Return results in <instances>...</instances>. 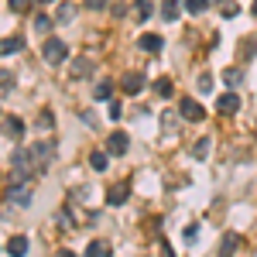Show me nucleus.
I'll use <instances>...</instances> for the list:
<instances>
[{
    "mask_svg": "<svg viewBox=\"0 0 257 257\" xmlns=\"http://www.w3.org/2000/svg\"><path fill=\"white\" fill-rule=\"evenodd\" d=\"M52 158H55V141H38V144H31V161H35V172H45Z\"/></svg>",
    "mask_w": 257,
    "mask_h": 257,
    "instance_id": "obj_1",
    "label": "nucleus"
},
{
    "mask_svg": "<svg viewBox=\"0 0 257 257\" xmlns=\"http://www.w3.org/2000/svg\"><path fill=\"white\" fill-rule=\"evenodd\" d=\"M65 55H69V48H65V41H62V38H48L45 45H41V59L48 62V65L65 62Z\"/></svg>",
    "mask_w": 257,
    "mask_h": 257,
    "instance_id": "obj_2",
    "label": "nucleus"
},
{
    "mask_svg": "<svg viewBox=\"0 0 257 257\" xmlns=\"http://www.w3.org/2000/svg\"><path fill=\"white\" fill-rule=\"evenodd\" d=\"M7 199H11L14 206H31V199H35V189H31L28 182H11V189H7Z\"/></svg>",
    "mask_w": 257,
    "mask_h": 257,
    "instance_id": "obj_3",
    "label": "nucleus"
},
{
    "mask_svg": "<svg viewBox=\"0 0 257 257\" xmlns=\"http://www.w3.org/2000/svg\"><path fill=\"white\" fill-rule=\"evenodd\" d=\"M148 86V79H144V72H127L123 79H120V89L127 93V96H138L141 89Z\"/></svg>",
    "mask_w": 257,
    "mask_h": 257,
    "instance_id": "obj_4",
    "label": "nucleus"
},
{
    "mask_svg": "<svg viewBox=\"0 0 257 257\" xmlns=\"http://www.w3.org/2000/svg\"><path fill=\"white\" fill-rule=\"evenodd\" d=\"M127 196H131V182H117V185L106 189V202H110V206H123Z\"/></svg>",
    "mask_w": 257,
    "mask_h": 257,
    "instance_id": "obj_5",
    "label": "nucleus"
},
{
    "mask_svg": "<svg viewBox=\"0 0 257 257\" xmlns=\"http://www.w3.org/2000/svg\"><path fill=\"white\" fill-rule=\"evenodd\" d=\"M178 110H182V120H192V123L206 120V110H202V106H199V103H196L192 96H189V99H182V106H178Z\"/></svg>",
    "mask_w": 257,
    "mask_h": 257,
    "instance_id": "obj_6",
    "label": "nucleus"
},
{
    "mask_svg": "<svg viewBox=\"0 0 257 257\" xmlns=\"http://www.w3.org/2000/svg\"><path fill=\"white\" fill-rule=\"evenodd\" d=\"M127 148H131V138H127L123 131H117V134H110V141H106V151H110L113 158H120V155H127Z\"/></svg>",
    "mask_w": 257,
    "mask_h": 257,
    "instance_id": "obj_7",
    "label": "nucleus"
},
{
    "mask_svg": "<svg viewBox=\"0 0 257 257\" xmlns=\"http://www.w3.org/2000/svg\"><path fill=\"white\" fill-rule=\"evenodd\" d=\"M216 110H219V113H226V117L237 113V110H240V96H237V93H223V96L216 99Z\"/></svg>",
    "mask_w": 257,
    "mask_h": 257,
    "instance_id": "obj_8",
    "label": "nucleus"
},
{
    "mask_svg": "<svg viewBox=\"0 0 257 257\" xmlns=\"http://www.w3.org/2000/svg\"><path fill=\"white\" fill-rule=\"evenodd\" d=\"M69 76H72V79H86V76H93V62H89V59H76L72 65H69Z\"/></svg>",
    "mask_w": 257,
    "mask_h": 257,
    "instance_id": "obj_9",
    "label": "nucleus"
},
{
    "mask_svg": "<svg viewBox=\"0 0 257 257\" xmlns=\"http://www.w3.org/2000/svg\"><path fill=\"white\" fill-rule=\"evenodd\" d=\"M72 18H76V4L62 0V4H59V11H55V24H69Z\"/></svg>",
    "mask_w": 257,
    "mask_h": 257,
    "instance_id": "obj_10",
    "label": "nucleus"
},
{
    "mask_svg": "<svg viewBox=\"0 0 257 257\" xmlns=\"http://www.w3.org/2000/svg\"><path fill=\"white\" fill-rule=\"evenodd\" d=\"M21 48H24V38H21V35H11V38L0 41V55H14Z\"/></svg>",
    "mask_w": 257,
    "mask_h": 257,
    "instance_id": "obj_11",
    "label": "nucleus"
},
{
    "mask_svg": "<svg viewBox=\"0 0 257 257\" xmlns=\"http://www.w3.org/2000/svg\"><path fill=\"white\" fill-rule=\"evenodd\" d=\"M4 134H7V138H14V141H18L21 134H24V123H21L18 117H4Z\"/></svg>",
    "mask_w": 257,
    "mask_h": 257,
    "instance_id": "obj_12",
    "label": "nucleus"
},
{
    "mask_svg": "<svg viewBox=\"0 0 257 257\" xmlns=\"http://www.w3.org/2000/svg\"><path fill=\"white\" fill-rule=\"evenodd\" d=\"M24 250H28V237H21V233H18V237L7 240V254H11V257H21Z\"/></svg>",
    "mask_w": 257,
    "mask_h": 257,
    "instance_id": "obj_13",
    "label": "nucleus"
},
{
    "mask_svg": "<svg viewBox=\"0 0 257 257\" xmlns=\"http://www.w3.org/2000/svg\"><path fill=\"white\" fill-rule=\"evenodd\" d=\"M209 144H213L209 138L196 141V144H192V158H196V161H206V158H209Z\"/></svg>",
    "mask_w": 257,
    "mask_h": 257,
    "instance_id": "obj_14",
    "label": "nucleus"
},
{
    "mask_svg": "<svg viewBox=\"0 0 257 257\" xmlns=\"http://www.w3.org/2000/svg\"><path fill=\"white\" fill-rule=\"evenodd\" d=\"M110 254V243L106 240H93L89 247H86V257H106Z\"/></svg>",
    "mask_w": 257,
    "mask_h": 257,
    "instance_id": "obj_15",
    "label": "nucleus"
},
{
    "mask_svg": "<svg viewBox=\"0 0 257 257\" xmlns=\"http://www.w3.org/2000/svg\"><path fill=\"white\" fill-rule=\"evenodd\" d=\"M89 165H93L96 172H106V165H110V151H93V155H89Z\"/></svg>",
    "mask_w": 257,
    "mask_h": 257,
    "instance_id": "obj_16",
    "label": "nucleus"
},
{
    "mask_svg": "<svg viewBox=\"0 0 257 257\" xmlns=\"http://www.w3.org/2000/svg\"><path fill=\"white\" fill-rule=\"evenodd\" d=\"M141 48H144V52H151V55L161 52V35H144V38H141Z\"/></svg>",
    "mask_w": 257,
    "mask_h": 257,
    "instance_id": "obj_17",
    "label": "nucleus"
},
{
    "mask_svg": "<svg viewBox=\"0 0 257 257\" xmlns=\"http://www.w3.org/2000/svg\"><path fill=\"white\" fill-rule=\"evenodd\" d=\"M155 93L168 99L172 93H175V86H172V79H168V76H161V79H155Z\"/></svg>",
    "mask_w": 257,
    "mask_h": 257,
    "instance_id": "obj_18",
    "label": "nucleus"
},
{
    "mask_svg": "<svg viewBox=\"0 0 257 257\" xmlns=\"http://www.w3.org/2000/svg\"><path fill=\"white\" fill-rule=\"evenodd\" d=\"M93 96H96V99H110V96H113V82H110V79H99L96 89H93Z\"/></svg>",
    "mask_w": 257,
    "mask_h": 257,
    "instance_id": "obj_19",
    "label": "nucleus"
},
{
    "mask_svg": "<svg viewBox=\"0 0 257 257\" xmlns=\"http://www.w3.org/2000/svg\"><path fill=\"white\" fill-rule=\"evenodd\" d=\"M161 18H165V21H175L178 18V0H161Z\"/></svg>",
    "mask_w": 257,
    "mask_h": 257,
    "instance_id": "obj_20",
    "label": "nucleus"
},
{
    "mask_svg": "<svg viewBox=\"0 0 257 257\" xmlns=\"http://www.w3.org/2000/svg\"><path fill=\"white\" fill-rule=\"evenodd\" d=\"M52 28H55V18H45V14L35 18V31H38V35H48Z\"/></svg>",
    "mask_w": 257,
    "mask_h": 257,
    "instance_id": "obj_21",
    "label": "nucleus"
},
{
    "mask_svg": "<svg viewBox=\"0 0 257 257\" xmlns=\"http://www.w3.org/2000/svg\"><path fill=\"white\" fill-rule=\"evenodd\" d=\"M240 247V237L237 233H223V254H233Z\"/></svg>",
    "mask_w": 257,
    "mask_h": 257,
    "instance_id": "obj_22",
    "label": "nucleus"
},
{
    "mask_svg": "<svg viewBox=\"0 0 257 257\" xmlns=\"http://www.w3.org/2000/svg\"><path fill=\"white\" fill-rule=\"evenodd\" d=\"M223 82H226V86H240V82H243V72H240V69H226V72H223Z\"/></svg>",
    "mask_w": 257,
    "mask_h": 257,
    "instance_id": "obj_23",
    "label": "nucleus"
},
{
    "mask_svg": "<svg viewBox=\"0 0 257 257\" xmlns=\"http://www.w3.org/2000/svg\"><path fill=\"white\" fill-rule=\"evenodd\" d=\"M206 4H209V0H185V11H189V14H202Z\"/></svg>",
    "mask_w": 257,
    "mask_h": 257,
    "instance_id": "obj_24",
    "label": "nucleus"
},
{
    "mask_svg": "<svg viewBox=\"0 0 257 257\" xmlns=\"http://www.w3.org/2000/svg\"><path fill=\"white\" fill-rule=\"evenodd\" d=\"M52 123H55V117H52V110H41V113H38V127H41V131H48Z\"/></svg>",
    "mask_w": 257,
    "mask_h": 257,
    "instance_id": "obj_25",
    "label": "nucleus"
},
{
    "mask_svg": "<svg viewBox=\"0 0 257 257\" xmlns=\"http://www.w3.org/2000/svg\"><path fill=\"white\" fill-rule=\"evenodd\" d=\"M134 7H138V21H148V18H151V4H148V0H138Z\"/></svg>",
    "mask_w": 257,
    "mask_h": 257,
    "instance_id": "obj_26",
    "label": "nucleus"
},
{
    "mask_svg": "<svg viewBox=\"0 0 257 257\" xmlns=\"http://www.w3.org/2000/svg\"><path fill=\"white\" fill-rule=\"evenodd\" d=\"M199 93H213V76H209V72L199 76Z\"/></svg>",
    "mask_w": 257,
    "mask_h": 257,
    "instance_id": "obj_27",
    "label": "nucleus"
},
{
    "mask_svg": "<svg viewBox=\"0 0 257 257\" xmlns=\"http://www.w3.org/2000/svg\"><path fill=\"white\" fill-rule=\"evenodd\" d=\"M240 14V7L233 4V0H223V18H237Z\"/></svg>",
    "mask_w": 257,
    "mask_h": 257,
    "instance_id": "obj_28",
    "label": "nucleus"
},
{
    "mask_svg": "<svg viewBox=\"0 0 257 257\" xmlns=\"http://www.w3.org/2000/svg\"><path fill=\"white\" fill-rule=\"evenodd\" d=\"M11 89H14V76L4 72V76H0V93H11Z\"/></svg>",
    "mask_w": 257,
    "mask_h": 257,
    "instance_id": "obj_29",
    "label": "nucleus"
},
{
    "mask_svg": "<svg viewBox=\"0 0 257 257\" xmlns=\"http://www.w3.org/2000/svg\"><path fill=\"white\" fill-rule=\"evenodd\" d=\"M31 4H35V0H11V11H14V14H24Z\"/></svg>",
    "mask_w": 257,
    "mask_h": 257,
    "instance_id": "obj_30",
    "label": "nucleus"
},
{
    "mask_svg": "<svg viewBox=\"0 0 257 257\" xmlns=\"http://www.w3.org/2000/svg\"><path fill=\"white\" fill-rule=\"evenodd\" d=\"M59 226H62V230H72V219H69L65 209H59Z\"/></svg>",
    "mask_w": 257,
    "mask_h": 257,
    "instance_id": "obj_31",
    "label": "nucleus"
},
{
    "mask_svg": "<svg viewBox=\"0 0 257 257\" xmlns=\"http://www.w3.org/2000/svg\"><path fill=\"white\" fill-rule=\"evenodd\" d=\"M182 237H185L189 243H192V240L199 237V226H196V223H192V226H185V233H182Z\"/></svg>",
    "mask_w": 257,
    "mask_h": 257,
    "instance_id": "obj_32",
    "label": "nucleus"
},
{
    "mask_svg": "<svg viewBox=\"0 0 257 257\" xmlns=\"http://www.w3.org/2000/svg\"><path fill=\"white\" fill-rule=\"evenodd\" d=\"M161 127H165V131H175V120H172V113H165V117H161Z\"/></svg>",
    "mask_w": 257,
    "mask_h": 257,
    "instance_id": "obj_33",
    "label": "nucleus"
},
{
    "mask_svg": "<svg viewBox=\"0 0 257 257\" xmlns=\"http://www.w3.org/2000/svg\"><path fill=\"white\" fill-rule=\"evenodd\" d=\"M86 7H89V11H103V7H106V0H86Z\"/></svg>",
    "mask_w": 257,
    "mask_h": 257,
    "instance_id": "obj_34",
    "label": "nucleus"
},
{
    "mask_svg": "<svg viewBox=\"0 0 257 257\" xmlns=\"http://www.w3.org/2000/svg\"><path fill=\"white\" fill-rule=\"evenodd\" d=\"M120 117V103L117 99H110V120H117Z\"/></svg>",
    "mask_w": 257,
    "mask_h": 257,
    "instance_id": "obj_35",
    "label": "nucleus"
},
{
    "mask_svg": "<svg viewBox=\"0 0 257 257\" xmlns=\"http://www.w3.org/2000/svg\"><path fill=\"white\" fill-rule=\"evenodd\" d=\"M254 14H257V0H254Z\"/></svg>",
    "mask_w": 257,
    "mask_h": 257,
    "instance_id": "obj_36",
    "label": "nucleus"
},
{
    "mask_svg": "<svg viewBox=\"0 0 257 257\" xmlns=\"http://www.w3.org/2000/svg\"><path fill=\"white\" fill-rule=\"evenodd\" d=\"M41 4H52V0H41Z\"/></svg>",
    "mask_w": 257,
    "mask_h": 257,
    "instance_id": "obj_37",
    "label": "nucleus"
},
{
    "mask_svg": "<svg viewBox=\"0 0 257 257\" xmlns=\"http://www.w3.org/2000/svg\"><path fill=\"white\" fill-rule=\"evenodd\" d=\"M0 117H4V113H0Z\"/></svg>",
    "mask_w": 257,
    "mask_h": 257,
    "instance_id": "obj_38",
    "label": "nucleus"
}]
</instances>
